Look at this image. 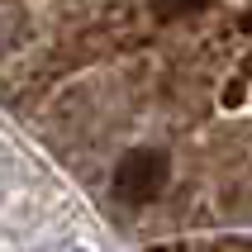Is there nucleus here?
<instances>
[{
	"label": "nucleus",
	"mask_w": 252,
	"mask_h": 252,
	"mask_svg": "<svg viewBox=\"0 0 252 252\" xmlns=\"http://www.w3.org/2000/svg\"><path fill=\"white\" fill-rule=\"evenodd\" d=\"M248 24H252V14H248Z\"/></svg>",
	"instance_id": "7ed1b4c3"
},
{
	"label": "nucleus",
	"mask_w": 252,
	"mask_h": 252,
	"mask_svg": "<svg viewBox=\"0 0 252 252\" xmlns=\"http://www.w3.org/2000/svg\"><path fill=\"white\" fill-rule=\"evenodd\" d=\"M214 0H157V19H186V14L210 10Z\"/></svg>",
	"instance_id": "f03ea898"
},
{
	"label": "nucleus",
	"mask_w": 252,
	"mask_h": 252,
	"mask_svg": "<svg viewBox=\"0 0 252 252\" xmlns=\"http://www.w3.org/2000/svg\"><path fill=\"white\" fill-rule=\"evenodd\" d=\"M171 181V157L162 148H128L114 167V195L124 205H148Z\"/></svg>",
	"instance_id": "f257e3e1"
}]
</instances>
